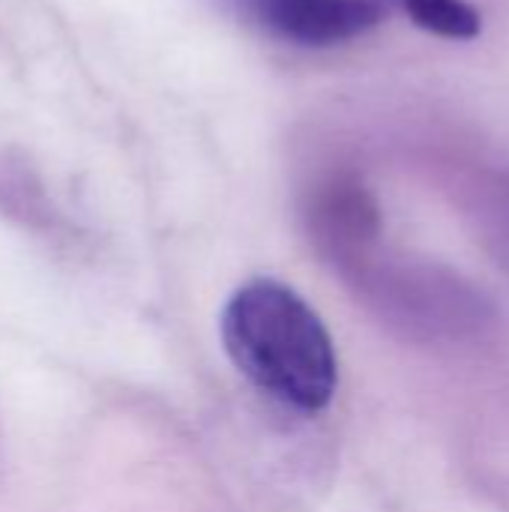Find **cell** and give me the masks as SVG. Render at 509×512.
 Segmentation results:
<instances>
[{
    "label": "cell",
    "instance_id": "obj_3",
    "mask_svg": "<svg viewBox=\"0 0 509 512\" xmlns=\"http://www.w3.org/2000/svg\"><path fill=\"white\" fill-rule=\"evenodd\" d=\"M411 21L444 39H477L483 18L465 0H402Z\"/></svg>",
    "mask_w": 509,
    "mask_h": 512
},
{
    "label": "cell",
    "instance_id": "obj_1",
    "mask_svg": "<svg viewBox=\"0 0 509 512\" xmlns=\"http://www.w3.org/2000/svg\"><path fill=\"white\" fill-rule=\"evenodd\" d=\"M222 342L234 366L276 402L315 414L336 393V351L318 312L288 285L255 279L222 312Z\"/></svg>",
    "mask_w": 509,
    "mask_h": 512
},
{
    "label": "cell",
    "instance_id": "obj_2",
    "mask_svg": "<svg viewBox=\"0 0 509 512\" xmlns=\"http://www.w3.org/2000/svg\"><path fill=\"white\" fill-rule=\"evenodd\" d=\"M264 30L297 45L348 42L387 15V0H231Z\"/></svg>",
    "mask_w": 509,
    "mask_h": 512
}]
</instances>
